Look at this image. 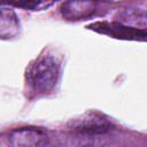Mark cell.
<instances>
[{
	"label": "cell",
	"mask_w": 147,
	"mask_h": 147,
	"mask_svg": "<svg viewBox=\"0 0 147 147\" xmlns=\"http://www.w3.org/2000/svg\"><path fill=\"white\" fill-rule=\"evenodd\" d=\"M118 21L124 25L147 31V11L140 8H125L119 13Z\"/></svg>",
	"instance_id": "obj_6"
},
{
	"label": "cell",
	"mask_w": 147,
	"mask_h": 147,
	"mask_svg": "<svg viewBox=\"0 0 147 147\" xmlns=\"http://www.w3.org/2000/svg\"><path fill=\"white\" fill-rule=\"evenodd\" d=\"M96 9L94 1H67L61 6L62 15L68 20H82L91 16Z\"/></svg>",
	"instance_id": "obj_5"
},
{
	"label": "cell",
	"mask_w": 147,
	"mask_h": 147,
	"mask_svg": "<svg viewBox=\"0 0 147 147\" xmlns=\"http://www.w3.org/2000/svg\"><path fill=\"white\" fill-rule=\"evenodd\" d=\"M10 147H48L49 139L47 133L32 126L14 129L8 133L7 137Z\"/></svg>",
	"instance_id": "obj_2"
},
{
	"label": "cell",
	"mask_w": 147,
	"mask_h": 147,
	"mask_svg": "<svg viewBox=\"0 0 147 147\" xmlns=\"http://www.w3.org/2000/svg\"><path fill=\"white\" fill-rule=\"evenodd\" d=\"M17 6V7H22L24 9H30V10H42V9H47L49 6L53 5V2H48V1H21V2H15V3H10V6Z\"/></svg>",
	"instance_id": "obj_7"
},
{
	"label": "cell",
	"mask_w": 147,
	"mask_h": 147,
	"mask_svg": "<svg viewBox=\"0 0 147 147\" xmlns=\"http://www.w3.org/2000/svg\"><path fill=\"white\" fill-rule=\"evenodd\" d=\"M0 9V37L2 39L15 38L21 30L20 20L15 10L10 7V5H2Z\"/></svg>",
	"instance_id": "obj_4"
},
{
	"label": "cell",
	"mask_w": 147,
	"mask_h": 147,
	"mask_svg": "<svg viewBox=\"0 0 147 147\" xmlns=\"http://www.w3.org/2000/svg\"><path fill=\"white\" fill-rule=\"evenodd\" d=\"M111 124L103 119L99 115H86L79 119L72 121L71 131L75 132H83V133H91V134H100L106 136L111 129Z\"/></svg>",
	"instance_id": "obj_3"
},
{
	"label": "cell",
	"mask_w": 147,
	"mask_h": 147,
	"mask_svg": "<svg viewBox=\"0 0 147 147\" xmlns=\"http://www.w3.org/2000/svg\"><path fill=\"white\" fill-rule=\"evenodd\" d=\"M60 78V65L52 55H40L32 61L25 74L29 88L36 95L51 93Z\"/></svg>",
	"instance_id": "obj_1"
}]
</instances>
